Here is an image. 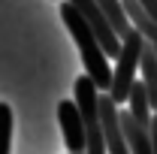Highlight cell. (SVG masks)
<instances>
[{
    "instance_id": "8fae6325",
    "label": "cell",
    "mask_w": 157,
    "mask_h": 154,
    "mask_svg": "<svg viewBox=\"0 0 157 154\" xmlns=\"http://www.w3.org/2000/svg\"><path fill=\"white\" fill-rule=\"evenodd\" d=\"M151 142H154V154H157V112H154V118H151Z\"/></svg>"
},
{
    "instance_id": "277c9868",
    "label": "cell",
    "mask_w": 157,
    "mask_h": 154,
    "mask_svg": "<svg viewBox=\"0 0 157 154\" xmlns=\"http://www.w3.org/2000/svg\"><path fill=\"white\" fill-rule=\"evenodd\" d=\"M67 3H70L73 9H78V15L94 27V33H97V39L103 42L106 55L118 60V55H121V37L115 33V27H112V21L106 18V12L97 6V0H67Z\"/></svg>"
},
{
    "instance_id": "ba28073f",
    "label": "cell",
    "mask_w": 157,
    "mask_h": 154,
    "mask_svg": "<svg viewBox=\"0 0 157 154\" xmlns=\"http://www.w3.org/2000/svg\"><path fill=\"white\" fill-rule=\"evenodd\" d=\"M97 6L106 12V18L112 21V27H115V33H118L121 39L133 30L130 15H127V9H124V0H97Z\"/></svg>"
},
{
    "instance_id": "7c38bea8",
    "label": "cell",
    "mask_w": 157,
    "mask_h": 154,
    "mask_svg": "<svg viewBox=\"0 0 157 154\" xmlns=\"http://www.w3.org/2000/svg\"><path fill=\"white\" fill-rule=\"evenodd\" d=\"M67 154H85V151H67Z\"/></svg>"
},
{
    "instance_id": "8992f818",
    "label": "cell",
    "mask_w": 157,
    "mask_h": 154,
    "mask_svg": "<svg viewBox=\"0 0 157 154\" xmlns=\"http://www.w3.org/2000/svg\"><path fill=\"white\" fill-rule=\"evenodd\" d=\"M121 124H124V136H127V148L130 154H154V142H151V130L145 124H139L130 115V109H121Z\"/></svg>"
},
{
    "instance_id": "6da1fadb",
    "label": "cell",
    "mask_w": 157,
    "mask_h": 154,
    "mask_svg": "<svg viewBox=\"0 0 157 154\" xmlns=\"http://www.w3.org/2000/svg\"><path fill=\"white\" fill-rule=\"evenodd\" d=\"M60 21L67 24L70 37L76 39L78 55H82V64H85V73L94 79V85L100 88V94H109V91H112V76H115V70L109 67V55H106L103 42L97 39L94 27L82 18L78 9H73L67 0L60 3Z\"/></svg>"
},
{
    "instance_id": "30bf717a",
    "label": "cell",
    "mask_w": 157,
    "mask_h": 154,
    "mask_svg": "<svg viewBox=\"0 0 157 154\" xmlns=\"http://www.w3.org/2000/svg\"><path fill=\"white\" fill-rule=\"evenodd\" d=\"M139 3H142V9H145V12L157 21V0H139Z\"/></svg>"
},
{
    "instance_id": "52a82bcc",
    "label": "cell",
    "mask_w": 157,
    "mask_h": 154,
    "mask_svg": "<svg viewBox=\"0 0 157 154\" xmlns=\"http://www.w3.org/2000/svg\"><path fill=\"white\" fill-rule=\"evenodd\" d=\"M127 109H130V115L136 118L139 124L151 127V118H154V109H151V100H148V91H145L142 79H139L136 85H133V91H130V100H127Z\"/></svg>"
},
{
    "instance_id": "9c48e42d",
    "label": "cell",
    "mask_w": 157,
    "mask_h": 154,
    "mask_svg": "<svg viewBox=\"0 0 157 154\" xmlns=\"http://www.w3.org/2000/svg\"><path fill=\"white\" fill-rule=\"evenodd\" d=\"M12 106L0 100V154L12 151Z\"/></svg>"
},
{
    "instance_id": "3957f363",
    "label": "cell",
    "mask_w": 157,
    "mask_h": 154,
    "mask_svg": "<svg viewBox=\"0 0 157 154\" xmlns=\"http://www.w3.org/2000/svg\"><path fill=\"white\" fill-rule=\"evenodd\" d=\"M100 88L94 85L91 76L76 79V106L85 121V133H88V154H109L106 151V139H103V115H100Z\"/></svg>"
},
{
    "instance_id": "5b68a950",
    "label": "cell",
    "mask_w": 157,
    "mask_h": 154,
    "mask_svg": "<svg viewBox=\"0 0 157 154\" xmlns=\"http://www.w3.org/2000/svg\"><path fill=\"white\" fill-rule=\"evenodd\" d=\"M58 121H60V133H63L67 151H85L88 154V133H85V121H82V112H78L76 100H60L58 103Z\"/></svg>"
},
{
    "instance_id": "7a4b0ae2",
    "label": "cell",
    "mask_w": 157,
    "mask_h": 154,
    "mask_svg": "<svg viewBox=\"0 0 157 154\" xmlns=\"http://www.w3.org/2000/svg\"><path fill=\"white\" fill-rule=\"evenodd\" d=\"M145 48H148V42H145V37L139 33L136 27L121 39V55L115 60V76H112V91H109V97L115 100L118 106H124L130 100V91H133V85L139 82Z\"/></svg>"
}]
</instances>
